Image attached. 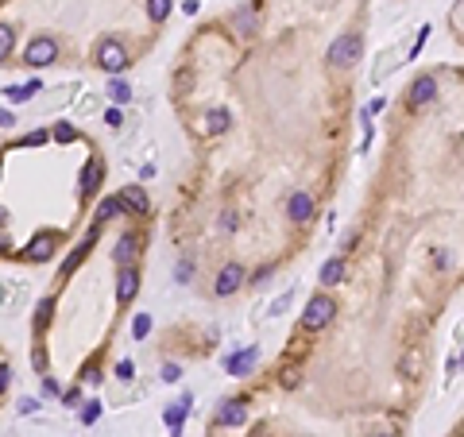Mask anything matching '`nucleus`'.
I'll use <instances>...</instances> for the list:
<instances>
[{
	"label": "nucleus",
	"instance_id": "obj_1",
	"mask_svg": "<svg viewBox=\"0 0 464 437\" xmlns=\"http://www.w3.org/2000/svg\"><path fill=\"white\" fill-rule=\"evenodd\" d=\"M360 51H364V39H360L356 31H345L329 47V54H325V59H329V66H352V62L360 59Z\"/></svg>",
	"mask_w": 464,
	"mask_h": 437
},
{
	"label": "nucleus",
	"instance_id": "obj_2",
	"mask_svg": "<svg viewBox=\"0 0 464 437\" xmlns=\"http://www.w3.org/2000/svg\"><path fill=\"white\" fill-rule=\"evenodd\" d=\"M97 66L108 70V74H124V70L132 66L124 43H120V39H105V43H101V47H97Z\"/></svg>",
	"mask_w": 464,
	"mask_h": 437
},
{
	"label": "nucleus",
	"instance_id": "obj_3",
	"mask_svg": "<svg viewBox=\"0 0 464 437\" xmlns=\"http://www.w3.org/2000/svg\"><path fill=\"white\" fill-rule=\"evenodd\" d=\"M333 310H337V306H333V298H325V295L310 298L306 313H302V329H310V333H314V329H325L333 321Z\"/></svg>",
	"mask_w": 464,
	"mask_h": 437
},
{
	"label": "nucleus",
	"instance_id": "obj_4",
	"mask_svg": "<svg viewBox=\"0 0 464 437\" xmlns=\"http://www.w3.org/2000/svg\"><path fill=\"white\" fill-rule=\"evenodd\" d=\"M55 54H58L55 39H50V35H39V39H31V43H27L24 62H27L31 70H39V66H50V62H55Z\"/></svg>",
	"mask_w": 464,
	"mask_h": 437
},
{
	"label": "nucleus",
	"instance_id": "obj_5",
	"mask_svg": "<svg viewBox=\"0 0 464 437\" xmlns=\"http://www.w3.org/2000/svg\"><path fill=\"white\" fill-rule=\"evenodd\" d=\"M136 290H140V267H124L120 279H116V302L128 306L136 298Z\"/></svg>",
	"mask_w": 464,
	"mask_h": 437
},
{
	"label": "nucleus",
	"instance_id": "obj_6",
	"mask_svg": "<svg viewBox=\"0 0 464 437\" xmlns=\"http://www.w3.org/2000/svg\"><path fill=\"white\" fill-rule=\"evenodd\" d=\"M433 97H437V82H433V74H422L414 85H410V105H414V109L430 105Z\"/></svg>",
	"mask_w": 464,
	"mask_h": 437
},
{
	"label": "nucleus",
	"instance_id": "obj_7",
	"mask_svg": "<svg viewBox=\"0 0 464 437\" xmlns=\"http://www.w3.org/2000/svg\"><path fill=\"white\" fill-rule=\"evenodd\" d=\"M55 244H58V236H55V232H39V236L31 240V244H27V260H35V263L50 260V255H55Z\"/></svg>",
	"mask_w": 464,
	"mask_h": 437
},
{
	"label": "nucleus",
	"instance_id": "obj_8",
	"mask_svg": "<svg viewBox=\"0 0 464 437\" xmlns=\"http://www.w3.org/2000/svg\"><path fill=\"white\" fill-rule=\"evenodd\" d=\"M287 213H290V221H298V225H306V221L314 217V198H310L306 190H298L294 198H290Z\"/></svg>",
	"mask_w": 464,
	"mask_h": 437
},
{
	"label": "nucleus",
	"instance_id": "obj_9",
	"mask_svg": "<svg viewBox=\"0 0 464 437\" xmlns=\"http://www.w3.org/2000/svg\"><path fill=\"white\" fill-rule=\"evenodd\" d=\"M101 175H105V163H101L97 155H93V159L85 163V170H82V193H85V198H93V193H97Z\"/></svg>",
	"mask_w": 464,
	"mask_h": 437
},
{
	"label": "nucleus",
	"instance_id": "obj_10",
	"mask_svg": "<svg viewBox=\"0 0 464 437\" xmlns=\"http://www.w3.org/2000/svg\"><path fill=\"white\" fill-rule=\"evenodd\" d=\"M240 283H244V267H240V263H229V267L221 271V279H217V295H221V298L232 295Z\"/></svg>",
	"mask_w": 464,
	"mask_h": 437
},
{
	"label": "nucleus",
	"instance_id": "obj_11",
	"mask_svg": "<svg viewBox=\"0 0 464 437\" xmlns=\"http://www.w3.org/2000/svg\"><path fill=\"white\" fill-rule=\"evenodd\" d=\"M120 205H124V213H147V193H143L140 186H128Z\"/></svg>",
	"mask_w": 464,
	"mask_h": 437
},
{
	"label": "nucleus",
	"instance_id": "obj_12",
	"mask_svg": "<svg viewBox=\"0 0 464 437\" xmlns=\"http://www.w3.org/2000/svg\"><path fill=\"white\" fill-rule=\"evenodd\" d=\"M232 27L240 35H256L259 31V24H256V8H240L236 16H232Z\"/></svg>",
	"mask_w": 464,
	"mask_h": 437
},
{
	"label": "nucleus",
	"instance_id": "obj_13",
	"mask_svg": "<svg viewBox=\"0 0 464 437\" xmlns=\"http://www.w3.org/2000/svg\"><path fill=\"white\" fill-rule=\"evenodd\" d=\"M136 248H140V240H136L132 232L128 236H120V244H116V263H120V267H128V263H132V255H136Z\"/></svg>",
	"mask_w": 464,
	"mask_h": 437
},
{
	"label": "nucleus",
	"instance_id": "obj_14",
	"mask_svg": "<svg viewBox=\"0 0 464 437\" xmlns=\"http://www.w3.org/2000/svg\"><path fill=\"white\" fill-rule=\"evenodd\" d=\"M244 414H248V410H244V403H224L221 414H217V422H221V426H240Z\"/></svg>",
	"mask_w": 464,
	"mask_h": 437
},
{
	"label": "nucleus",
	"instance_id": "obj_15",
	"mask_svg": "<svg viewBox=\"0 0 464 437\" xmlns=\"http://www.w3.org/2000/svg\"><path fill=\"white\" fill-rule=\"evenodd\" d=\"M256 348H248V353H240V356H232V360H229V371H232V376H248V371H252V364H256Z\"/></svg>",
	"mask_w": 464,
	"mask_h": 437
},
{
	"label": "nucleus",
	"instance_id": "obj_16",
	"mask_svg": "<svg viewBox=\"0 0 464 437\" xmlns=\"http://www.w3.org/2000/svg\"><path fill=\"white\" fill-rule=\"evenodd\" d=\"M340 279H345V260L337 255V260H329V263L321 267V283H325V286H337Z\"/></svg>",
	"mask_w": 464,
	"mask_h": 437
},
{
	"label": "nucleus",
	"instance_id": "obj_17",
	"mask_svg": "<svg viewBox=\"0 0 464 437\" xmlns=\"http://www.w3.org/2000/svg\"><path fill=\"white\" fill-rule=\"evenodd\" d=\"M229 124H232V117H229V109H213V112H209V132H213V135H221V132H229Z\"/></svg>",
	"mask_w": 464,
	"mask_h": 437
},
{
	"label": "nucleus",
	"instance_id": "obj_18",
	"mask_svg": "<svg viewBox=\"0 0 464 437\" xmlns=\"http://www.w3.org/2000/svg\"><path fill=\"white\" fill-rule=\"evenodd\" d=\"M31 93H39V82H31V85H12V89H4V97H8L12 105H20V101H27V97H31Z\"/></svg>",
	"mask_w": 464,
	"mask_h": 437
},
{
	"label": "nucleus",
	"instance_id": "obj_19",
	"mask_svg": "<svg viewBox=\"0 0 464 437\" xmlns=\"http://www.w3.org/2000/svg\"><path fill=\"white\" fill-rule=\"evenodd\" d=\"M12 47H16V31H12L8 24H0V62L12 54Z\"/></svg>",
	"mask_w": 464,
	"mask_h": 437
},
{
	"label": "nucleus",
	"instance_id": "obj_20",
	"mask_svg": "<svg viewBox=\"0 0 464 437\" xmlns=\"http://www.w3.org/2000/svg\"><path fill=\"white\" fill-rule=\"evenodd\" d=\"M186 406H190V399H182L174 410H166V426H171L174 434H178V426H182V418H186Z\"/></svg>",
	"mask_w": 464,
	"mask_h": 437
},
{
	"label": "nucleus",
	"instance_id": "obj_21",
	"mask_svg": "<svg viewBox=\"0 0 464 437\" xmlns=\"http://www.w3.org/2000/svg\"><path fill=\"white\" fill-rule=\"evenodd\" d=\"M147 16L155 20V24H163V20L171 16V0H151V4H147Z\"/></svg>",
	"mask_w": 464,
	"mask_h": 437
},
{
	"label": "nucleus",
	"instance_id": "obj_22",
	"mask_svg": "<svg viewBox=\"0 0 464 437\" xmlns=\"http://www.w3.org/2000/svg\"><path fill=\"white\" fill-rule=\"evenodd\" d=\"M116 213H124V205H120V198H105V202L97 205V217H116Z\"/></svg>",
	"mask_w": 464,
	"mask_h": 437
},
{
	"label": "nucleus",
	"instance_id": "obj_23",
	"mask_svg": "<svg viewBox=\"0 0 464 437\" xmlns=\"http://www.w3.org/2000/svg\"><path fill=\"white\" fill-rule=\"evenodd\" d=\"M50 310H55V302H50V298H43L39 310H35V333H43V325L50 321Z\"/></svg>",
	"mask_w": 464,
	"mask_h": 437
},
{
	"label": "nucleus",
	"instance_id": "obj_24",
	"mask_svg": "<svg viewBox=\"0 0 464 437\" xmlns=\"http://www.w3.org/2000/svg\"><path fill=\"white\" fill-rule=\"evenodd\" d=\"M108 97H113L116 105H128V101H132V89H128L124 82H113V85H108Z\"/></svg>",
	"mask_w": 464,
	"mask_h": 437
},
{
	"label": "nucleus",
	"instance_id": "obj_25",
	"mask_svg": "<svg viewBox=\"0 0 464 437\" xmlns=\"http://www.w3.org/2000/svg\"><path fill=\"white\" fill-rule=\"evenodd\" d=\"M290 302H294V290H287V295H282V298H275V306H271V318H279V313L287 310Z\"/></svg>",
	"mask_w": 464,
	"mask_h": 437
},
{
	"label": "nucleus",
	"instance_id": "obj_26",
	"mask_svg": "<svg viewBox=\"0 0 464 437\" xmlns=\"http://www.w3.org/2000/svg\"><path fill=\"white\" fill-rule=\"evenodd\" d=\"M55 140L70 143V140H74V128H70V124H55Z\"/></svg>",
	"mask_w": 464,
	"mask_h": 437
},
{
	"label": "nucleus",
	"instance_id": "obj_27",
	"mask_svg": "<svg viewBox=\"0 0 464 437\" xmlns=\"http://www.w3.org/2000/svg\"><path fill=\"white\" fill-rule=\"evenodd\" d=\"M147 329H151V318H143V313H140V318L132 321V333H136V336H143Z\"/></svg>",
	"mask_w": 464,
	"mask_h": 437
},
{
	"label": "nucleus",
	"instance_id": "obj_28",
	"mask_svg": "<svg viewBox=\"0 0 464 437\" xmlns=\"http://www.w3.org/2000/svg\"><path fill=\"white\" fill-rule=\"evenodd\" d=\"M78 112H82V117H89V112H97V97H85V101L78 105Z\"/></svg>",
	"mask_w": 464,
	"mask_h": 437
},
{
	"label": "nucleus",
	"instance_id": "obj_29",
	"mask_svg": "<svg viewBox=\"0 0 464 437\" xmlns=\"http://www.w3.org/2000/svg\"><path fill=\"white\" fill-rule=\"evenodd\" d=\"M97 414H101V403H89L85 414H82V422H97Z\"/></svg>",
	"mask_w": 464,
	"mask_h": 437
},
{
	"label": "nucleus",
	"instance_id": "obj_30",
	"mask_svg": "<svg viewBox=\"0 0 464 437\" xmlns=\"http://www.w3.org/2000/svg\"><path fill=\"white\" fill-rule=\"evenodd\" d=\"M8 376H12V371H8V364H0V395L8 391Z\"/></svg>",
	"mask_w": 464,
	"mask_h": 437
},
{
	"label": "nucleus",
	"instance_id": "obj_31",
	"mask_svg": "<svg viewBox=\"0 0 464 437\" xmlns=\"http://www.w3.org/2000/svg\"><path fill=\"white\" fill-rule=\"evenodd\" d=\"M178 376H182V371L174 368V364H166V368H163V379H171V383H174V379H178Z\"/></svg>",
	"mask_w": 464,
	"mask_h": 437
},
{
	"label": "nucleus",
	"instance_id": "obj_32",
	"mask_svg": "<svg viewBox=\"0 0 464 437\" xmlns=\"http://www.w3.org/2000/svg\"><path fill=\"white\" fill-rule=\"evenodd\" d=\"M375 437H395V434H375Z\"/></svg>",
	"mask_w": 464,
	"mask_h": 437
}]
</instances>
